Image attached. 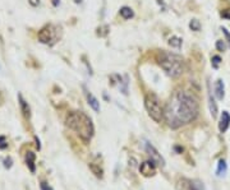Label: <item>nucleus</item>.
Returning a JSON list of instances; mask_svg holds the SVG:
<instances>
[{
	"label": "nucleus",
	"mask_w": 230,
	"mask_h": 190,
	"mask_svg": "<svg viewBox=\"0 0 230 190\" xmlns=\"http://www.w3.org/2000/svg\"><path fill=\"white\" fill-rule=\"evenodd\" d=\"M18 101H19V106H21V110H22V112H23V115H24V118L29 119V116H31V108H29V106H28V103L26 102V100L23 98L22 95H18Z\"/></svg>",
	"instance_id": "12"
},
{
	"label": "nucleus",
	"mask_w": 230,
	"mask_h": 190,
	"mask_svg": "<svg viewBox=\"0 0 230 190\" xmlns=\"http://www.w3.org/2000/svg\"><path fill=\"white\" fill-rule=\"evenodd\" d=\"M230 126V114L228 111H222L221 114V119L219 122V130L221 133H225Z\"/></svg>",
	"instance_id": "9"
},
{
	"label": "nucleus",
	"mask_w": 230,
	"mask_h": 190,
	"mask_svg": "<svg viewBox=\"0 0 230 190\" xmlns=\"http://www.w3.org/2000/svg\"><path fill=\"white\" fill-rule=\"evenodd\" d=\"M35 139H36V142H37V144H36V145H37V148H39V149H40V148H41V144H40V140H39V138H37V137H35Z\"/></svg>",
	"instance_id": "27"
},
{
	"label": "nucleus",
	"mask_w": 230,
	"mask_h": 190,
	"mask_svg": "<svg viewBox=\"0 0 230 190\" xmlns=\"http://www.w3.org/2000/svg\"><path fill=\"white\" fill-rule=\"evenodd\" d=\"M59 4H60V0H53V5H54V7H58Z\"/></svg>",
	"instance_id": "26"
},
{
	"label": "nucleus",
	"mask_w": 230,
	"mask_h": 190,
	"mask_svg": "<svg viewBox=\"0 0 230 190\" xmlns=\"http://www.w3.org/2000/svg\"><path fill=\"white\" fill-rule=\"evenodd\" d=\"M200 112L197 98L187 91L178 89L173 93L164 110V119L171 129H178L194 121Z\"/></svg>",
	"instance_id": "1"
},
{
	"label": "nucleus",
	"mask_w": 230,
	"mask_h": 190,
	"mask_svg": "<svg viewBox=\"0 0 230 190\" xmlns=\"http://www.w3.org/2000/svg\"><path fill=\"white\" fill-rule=\"evenodd\" d=\"M216 48L219 51H225V48H226V46H225V44H224V41L222 40H219L216 42Z\"/></svg>",
	"instance_id": "20"
},
{
	"label": "nucleus",
	"mask_w": 230,
	"mask_h": 190,
	"mask_svg": "<svg viewBox=\"0 0 230 190\" xmlns=\"http://www.w3.org/2000/svg\"><path fill=\"white\" fill-rule=\"evenodd\" d=\"M28 3L32 5V7H37L40 4V0H28Z\"/></svg>",
	"instance_id": "24"
},
{
	"label": "nucleus",
	"mask_w": 230,
	"mask_h": 190,
	"mask_svg": "<svg viewBox=\"0 0 230 190\" xmlns=\"http://www.w3.org/2000/svg\"><path fill=\"white\" fill-rule=\"evenodd\" d=\"M208 105H210V111H211V115H212V118L215 119L217 116V103L215 102V98L212 97V95H208Z\"/></svg>",
	"instance_id": "13"
},
{
	"label": "nucleus",
	"mask_w": 230,
	"mask_h": 190,
	"mask_svg": "<svg viewBox=\"0 0 230 190\" xmlns=\"http://www.w3.org/2000/svg\"><path fill=\"white\" fill-rule=\"evenodd\" d=\"M84 88V95H86V98H87V101H88V105L94 108V111H96V112H100V102H98V100L96 98V97L94 96L91 93V92H88L86 89V87H83Z\"/></svg>",
	"instance_id": "8"
},
{
	"label": "nucleus",
	"mask_w": 230,
	"mask_h": 190,
	"mask_svg": "<svg viewBox=\"0 0 230 190\" xmlns=\"http://www.w3.org/2000/svg\"><path fill=\"white\" fill-rule=\"evenodd\" d=\"M74 3H76V4H81V3H82V0H74Z\"/></svg>",
	"instance_id": "28"
},
{
	"label": "nucleus",
	"mask_w": 230,
	"mask_h": 190,
	"mask_svg": "<svg viewBox=\"0 0 230 190\" xmlns=\"http://www.w3.org/2000/svg\"><path fill=\"white\" fill-rule=\"evenodd\" d=\"M189 27H191L192 31H200L201 23H200V21H197V19H192L191 23H189Z\"/></svg>",
	"instance_id": "18"
},
{
	"label": "nucleus",
	"mask_w": 230,
	"mask_h": 190,
	"mask_svg": "<svg viewBox=\"0 0 230 190\" xmlns=\"http://www.w3.org/2000/svg\"><path fill=\"white\" fill-rule=\"evenodd\" d=\"M39 40L42 44H50L53 40H57L55 37V31L53 26H45L39 32Z\"/></svg>",
	"instance_id": "6"
},
{
	"label": "nucleus",
	"mask_w": 230,
	"mask_h": 190,
	"mask_svg": "<svg viewBox=\"0 0 230 190\" xmlns=\"http://www.w3.org/2000/svg\"><path fill=\"white\" fill-rule=\"evenodd\" d=\"M226 170H228V166H226V162L224 161V160H220L219 161V165H217V171H216V174L217 176H221L226 172Z\"/></svg>",
	"instance_id": "16"
},
{
	"label": "nucleus",
	"mask_w": 230,
	"mask_h": 190,
	"mask_svg": "<svg viewBox=\"0 0 230 190\" xmlns=\"http://www.w3.org/2000/svg\"><path fill=\"white\" fill-rule=\"evenodd\" d=\"M40 189L41 190H54L50 185H49V184L47 182H45V181H41L40 182Z\"/></svg>",
	"instance_id": "21"
},
{
	"label": "nucleus",
	"mask_w": 230,
	"mask_h": 190,
	"mask_svg": "<svg viewBox=\"0 0 230 190\" xmlns=\"http://www.w3.org/2000/svg\"><path fill=\"white\" fill-rule=\"evenodd\" d=\"M145 107L147 110L150 118L156 121L161 122L164 120V108L161 106L160 98L155 93H147L145 97Z\"/></svg>",
	"instance_id": "4"
},
{
	"label": "nucleus",
	"mask_w": 230,
	"mask_h": 190,
	"mask_svg": "<svg viewBox=\"0 0 230 190\" xmlns=\"http://www.w3.org/2000/svg\"><path fill=\"white\" fill-rule=\"evenodd\" d=\"M145 148H146L147 155L151 157V161H153L157 165V166H161V167L165 166V160H164L163 156L160 155V153L157 152V149L155 148V147H153L151 143H146Z\"/></svg>",
	"instance_id": "5"
},
{
	"label": "nucleus",
	"mask_w": 230,
	"mask_h": 190,
	"mask_svg": "<svg viewBox=\"0 0 230 190\" xmlns=\"http://www.w3.org/2000/svg\"><path fill=\"white\" fill-rule=\"evenodd\" d=\"M120 15L124 18V19H130L133 15H134V13H133V10L130 9L129 7H123V8H120Z\"/></svg>",
	"instance_id": "15"
},
{
	"label": "nucleus",
	"mask_w": 230,
	"mask_h": 190,
	"mask_svg": "<svg viewBox=\"0 0 230 190\" xmlns=\"http://www.w3.org/2000/svg\"><path fill=\"white\" fill-rule=\"evenodd\" d=\"M221 31H222V33L225 35V37H226V40H228V42H229V45H230V33H229V31L226 29V28H221Z\"/></svg>",
	"instance_id": "23"
},
{
	"label": "nucleus",
	"mask_w": 230,
	"mask_h": 190,
	"mask_svg": "<svg viewBox=\"0 0 230 190\" xmlns=\"http://www.w3.org/2000/svg\"><path fill=\"white\" fill-rule=\"evenodd\" d=\"M36 155L32 152V151H28L26 153V165H27V167L28 170L31 171L32 174L36 172Z\"/></svg>",
	"instance_id": "10"
},
{
	"label": "nucleus",
	"mask_w": 230,
	"mask_h": 190,
	"mask_svg": "<svg viewBox=\"0 0 230 190\" xmlns=\"http://www.w3.org/2000/svg\"><path fill=\"white\" fill-rule=\"evenodd\" d=\"M221 63V58L220 56H217V55H215V56H212V66L216 69V68H219V65Z\"/></svg>",
	"instance_id": "19"
},
{
	"label": "nucleus",
	"mask_w": 230,
	"mask_h": 190,
	"mask_svg": "<svg viewBox=\"0 0 230 190\" xmlns=\"http://www.w3.org/2000/svg\"><path fill=\"white\" fill-rule=\"evenodd\" d=\"M215 96H216V98L220 101L224 98V96H225V87H224V82L221 79L216 81V83H215Z\"/></svg>",
	"instance_id": "11"
},
{
	"label": "nucleus",
	"mask_w": 230,
	"mask_h": 190,
	"mask_svg": "<svg viewBox=\"0 0 230 190\" xmlns=\"http://www.w3.org/2000/svg\"><path fill=\"white\" fill-rule=\"evenodd\" d=\"M67 126L74 130L84 142H88L95 133L92 120L82 111H72L67 115Z\"/></svg>",
	"instance_id": "2"
},
{
	"label": "nucleus",
	"mask_w": 230,
	"mask_h": 190,
	"mask_svg": "<svg viewBox=\"0 0 230 190\" xmlns=\"http://www.w3.org/2000/svg\"><path fill=\"white\" fill-rule=\"evenodd\" d=\"M139 171L141 174L146 176V177H151L156 174V163L153 161H146L143 163H141L139 166Z\"/></svg>",
	"instance_id": "7"
},
{
	"label": "nucleus",
	"mask_w": 230,
	"mask_h": 190,
	"mask_svg": "<svg viewBox=\"0 0 230 190\" xmlns=\"http://www.w3.org/2000/svg\"><path fill=\"white\" fill-rule=\"evenodd\" d=\"M221 15H222L224 18H229V19H230V13H226V12H224V13H221Z\"/></svg>",
	"instance_id": "25"
},
{
	"label": "nucleus",
	"mask_w": 230,
	"mask_h": 190,
	"mask_svg": "<svg viewBox=\"0 0 230 190\" xmlns=\"http://www.w3.org/2000/svg\"><path fill=\"white\" fill-rule=\"evenodd\" d=\"M4 166H5V168H10L12 167V158L10 157H8V158H5L4 160Z\"/></svg>",
	"instance_id": "22"
},
{
	"label": "nucleus",
	"mask_w": 230,
	"mask_h": 190,
	"mask_svg": "<svg viewBox=\"0 0 230 190\" xmlns=\"http://www.w3.org/2000/svg\"><path fill=\"white\" fill-rule=\"evenodd\" d=\"M182 38H179V37H177V36H173V37L169 40V45L171 46V47H175V48H179L180 46H182Z\"/></svg>",
	"instance_id": "17"
},
{
	"label": "nucleus",
	"mask_w": 230,
	"mask_h": 190,
	"mask_svg": "<svg viewBox=\"0 0 230 190\" xmlns=\"http://www.w3.org/2000/svg\"><path fill=\"white\" fill-rule=\"evenodd\" d=\"M188 186H189V190H204L203 182L198 181V180H189Z\"/></svg>",
	"instance_id": "14"
},
{
	"label": "nucleus",
	"mask_w": 230,
	"mask_h": 190,
	"mask_svg": "<svg viewBox=\"0 0 230 190\" xmlns=\"http://www.w3.org/2000/svg\"><path fill=\"white\" fill-rule=\"evenodd\" d=\"M157 63L165 70V73L171 78H178L184 72V61L183 58L178 54L170 51H160L157 54Z\"/></svg>",
	"instance_id": "3"
}]
</instances>
